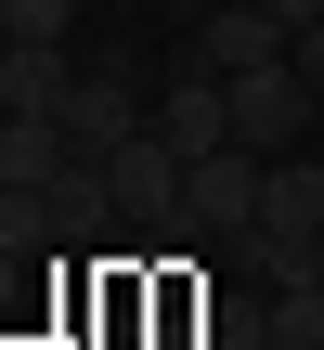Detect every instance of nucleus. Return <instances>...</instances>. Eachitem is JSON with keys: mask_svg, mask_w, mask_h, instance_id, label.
<instances>
[{"mask_svg": "<svg viewBox=\"0 0 324 350\" xmlns=\"http://www.w3.org/2000/svg\"><path fill=\"white\" fill-rule=\"evenodd\" d=\"M260 182H273V156H247V143H221V156H195L182 169V234L208 247V234H260Z\"/></svg>", "mask_w": 324, "mask_h": 350, "instance_id": "f03ea898", "label": "nucleus"}, {"mask_svg": "<svg viewBox=\"0 0 324 350\" xmlns=\"http://www.w3.org/2000/svg\"><path fill=\"white\" fill-rule=\"evenodd\" d=\"M52 117H65V143H78V156H117L130 130H156V104H143V78H130L117 52H104V65H78Z\"/></svg>", "mask_w": 324, "mask_h": 350, "instance_id": "20e7f679", "label": "nucleus"}, {"mask_svg": "<svg viewBox=\"0 0 324 350\" xmlns=\"http://www.w3.org/2000/svg\"><path fill=\"white\" fill-rule=\"evenodd\" d=\"M299 78H312V91H324V26H312V39H299Z\"/></svg>", "mask_w": 324, "mask_h": 350, "instance_id": "4468645a", "label": "nucleus"}, {"mask_svg": "<svg viewBox=\"0 0 324 350\" xmlns=\"http://www.w3.org/2000/svg\"><path fill=\"white\" fill-rule=\"evenodd\" d=\"M78 169V143H65V117H0V182H26V195H52Z\"/></svg>", "mask_w": 324, "mask_h": 350, "instance_id": "1a4fd4ad", "label": "nucleus"}, {"mask_svg": "<svg viewBox=\"0 0 324 350\" xmlns=\"http://www.w3.org/2000/svg\"><path fill=\"white\" fill-rule=\"evenodd\" d=\"M156 130H169L182 156H221V143H234V91H221L208 65H182V78L156 91Z\"/></svg>", "mask_w": 324, "mask_h": 350, "instance_id": "0eeeda50", "label": "nucleus"}, {"mask_svg": "<svg viewBox=\"0 0 324 350\" xmlns=\"http://www.w3.org/2000/svg\"><path fill=\"white\" fill-rule=\"evenodd\" d=\"M104 221H130V208H117V182H104V156H78V169L52 182V247H91Z\"/></svg>", "mask_w": 324, "mask_h": 350, "instance_id": "9d476101", "label": "nucleus"}, {"mask_svg": "<svg viewBox=\"0 0 324 350\" xmlns=\"http://www.w3.org/2000/svg\"><path fill=\"white\" fill-rule=\"evenodd\" d=\"M182 169H195V156H182L169 130H130V143L104 156V182H117V208H130V221H156V234H182Z\"/></svg>", "mask_w": 324, "mask_h": 350, "instance_id": "39448f33", "label": "nucleus"}, {"mask_svg": "<svg viewBox=\"0 0 324 350\" xmlns=\"http://www.w3.org/2000/svg\"><path fill=\"white\" fill-rule=\"evenodd\" d=\"M221 91H234V143H247V156H273V143H299V130H312V78H299V52H286V65H260V78H221Z\"/></svg>", "mask_w": 324, "mask_h": 350, "instance_id": "423d86ee", "label": "nucleus"}, {"mask_svg": "<svg viewBox=\"0 0 324 350\" xmlns=\"http://www.w3.org/2000/svg\"><path fill=\"white\" fill-rule=\"evenodd\" d=\"M65 39H0V117H52L65 104Z\"/></svg>", "mask_w": 324, "mask_h": 350, "instance_id": "6e6552de", "label": "nucleus"}, {"mask_svg": "<svg viewBox=\"0 0 324 350\" xmlns=\"http://www.w3.org/2000/svg\"><path fill=\"white\" fill-rule=\"evenodd\" d=\"M247 260H260L273 286H299V273H324V156H273V182H260V234H247Z\"/></svg>", "mask_w": 324, "mask_h": 350, "instance_id": "f257e3e1", "label": "nucleus"}, {"mask_svg": "<svg viewBox=\"0 0 324 350\" xmlns=\"http://www.w3.org/2000/svg\"><path fill=\"white\" fill-rule=\"evenodd\" d=\"M286 52H299V39H286L273 0H208L195 39H182V65H208V78H260V65H286Z\"/></svg>", "mask_w": 324, "mask_h": 350, "instance_id": "7ed1b4c3", "label": "nucleus"}, {"mask_svg": "<svg viewBox=\"0 0 324 350\" xmlns=\"http://www.w3.org/2000/svg\"><path fill=\"white\" fill-rule=\"evenodd\" d=\"M273 13H286V39H312V26H324V0H273Z\"/></svg>", "mask_w": 324, "mask_h": 350, "instance_id": "ddd939ff", "label": "nucleus"}, {"mask_svg": "<svg viewBox=\"0 0 324 350\" xmlns=\"http://www.w3.org/2000/svg\"><path fill=\"white\" fill-rule=\"evenodd\" d=\"M91 0H0V39H65Z\"/></svg>", "mask_w": 324, "mask_h": 350, "instance_id": "f8f14e48", "label": "nucleus"}, {"mask_svg": "<svg viewBox=\"0 0 324 350\" xmlns=\"http://www.w3.org/2000/svg\"><path fill=\"white\" fill-rule=\"evenodd\" d=\"M208 350H273V299H208Z\"/></svg>", "mask_w": 324, "mask_h": 350, "instance_id": "9b49d317", "label": "nucleus"}]
</instances>
